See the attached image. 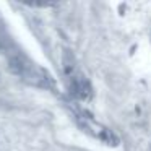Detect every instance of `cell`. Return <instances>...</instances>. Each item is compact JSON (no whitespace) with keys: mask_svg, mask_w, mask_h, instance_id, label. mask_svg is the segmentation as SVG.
<instances>
[]
</instances>
